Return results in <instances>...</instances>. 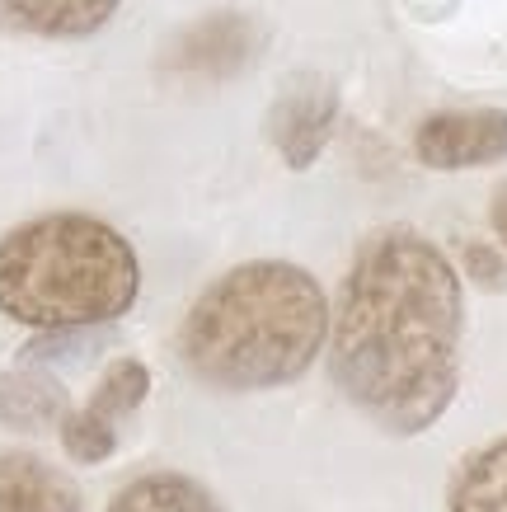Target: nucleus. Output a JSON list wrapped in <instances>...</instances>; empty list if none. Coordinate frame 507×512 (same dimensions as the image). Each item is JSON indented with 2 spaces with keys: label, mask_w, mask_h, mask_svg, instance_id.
<instances>
[{
  "label": "nucleus",
  "mask_w": 507,
  "mask_h": 512,
  "mask_svg": "<svg viewBox=\"0 0 507 512\" xmlns=\"http://www.w3.org/2000/svg\"><path fill=\"white\" fill-rule=\"evenodd\" d=\"M461 278L428 235H367L329 311V376L381 433L418 437L461 390Z\"/></svg>",
  "instance_id": "f257e3e1"
},
{
  "label": "nucleus",
  "mask_w": 507,
  "mask_h": 512,
  "mask_svg": "<svg viewBox=\"0 0 507 512\" xmlns=\"http://www.w3.org/2000/svg\"><path fill=\"white\" fill-rule=\"evenodd\" d=\"M329 339V301L306 268L287 259H254L193 301L179 353L212 390H277L310 372Z\"/></svg>",
  "instance_id": "f03ea898"
},
{
  "label": "nucleus",
  "mask_w": 507,
  "mask_h": 512,
  "mask_svg": "<svg viewBox=\"0 0 507 512\" xmlns=\"http://www.w3.org/2000/svg\"><path fill=\"white\" fill-rule=\"evenodd\" d=\"M137 287L132 245L80 212L24 221L0 240V315L29 329L108 325L137 301Z\"/></svg>",
  "instance_id": "7ed1b4c3"
},
{
  "label": "nucleus",
  "mask_w": 507,
  "mask_h": 512,
  "mask_svg": "<svg viewBox=\"0 0 507 512\" xmlns=\"http://www.w3.org/2000/svg\"><path fill=\"white\" fill-rule=\"evenodd\" d=\"M151 390V372L141 367L137 357H118L108 376L99 381L94 400L85 409H71L62 419V447L71 461L80 466H99L118 451V423L132 419Z\"/></svg>",
  "instance_id": "20e7f679"
},
{
  "label": "nucleus",
  "mask_w": 507,
  "mask_h": 512,
  "mask_svg": "<svg viewBox=\"0 0 507 512\" xmlns=\"http://www.w3.org/2000/svg\"><path fill=\"white\" fill-rule=\"evenodd\" d=\"M414 156L428 170H475L507 160L503 109H446L423 118L414 132Z\"/></svg>",
  "instance_id": "39448f33"
},
{
  "label": "nucleus",
  "mask_w": 507,
  "mask_h": 512,
  "mask_svg": "<svg viewBox=\"0 0 507 512\" xmlns=\"http://www.w3.org/2000/svg\"><path fill=\"white\" fill-rule=\"evenodd\" d=\"M338 118V90L324 76H292L268 113V137L292 170H310L329 146Z\"/></svg>",
  "instance_id": "423d86ee"
},
{
  "label": "nucleus",
  "mask_w": 507,
  "mask_h": 512,
  "mask_svg": "<svg viewBox=\"0 0 507 512\" xmlns=\"http://www.w3.org/2000/svg\"><path fill=\"white\" fill-rule=\"evenodd\" d=\"M259 57V24L249 15H207L193 29H184L165 52V71L198 80H226L240 76L249 62Z\"/></svg>",
  "instance_id": "0eeeda50"
},
{
  "label": "nucleus",
  "mask_w": 507,
  "mask_h": 512,
  "mask_svg": "<svg viewBox=\"0 0 507 512\" xmlns=\"http://www.w3.org/2000/svg\"><path fill=\"white\" fill-rule=\"evenodd\" d=\"M0 512H85L80 484L38 451H0Z\"/></svg>",
  "instance_id": "6e6552de"
},
{
  "label": "nucleus",
  "mask_w": 507,
  "mask_h": 512,
  "mask_svg": "<svg viewBox=\"0 0 507 512\" xmlns=\"http://www.w3.org/2000/svg\"><path fill=\"white\" fill-rule=\"evenodd\" d=\"M71 414L66 409V390L62 381H52L38 367H15V372L0 376V423L5 428H19V433H38V428H62V419Z\"/></svg>",
  "instance_id": "1a4fd4ad"
},
{
  "label": "nucleus",
  "mask_w": 507,
  "mask_h": 512,
  "mask_svg": "<svg viewBox=\"0 0 507 512\" xmlns=\"http://www.w3.org/2000/svg\"><path fill=\"white\" fill-rule=\"evenodd\" d=\"M446 512H507V437L484 442L451 470Z\"/></svg>",
  "instance_id": "9d476101"
},
{
  "label": "nucleus",
  "mask_w": 507,
  "mask_h": 512,
  "mask_svg": "<svg viewBox=\"0 0 507 512\" xmlns=\"http://www.w3.org/2000/svg\"><path fill=\"white\" fill-rule=\"evenodd\" d=\"M108 512H226L221 498L198 484L193 475H179V470H151L141 480L123 484Z\"/></svg>",
  "instance_id": "9b49d317"
},
{
  "label": "nucleus",
  "mask_w": 507,
  "mask_h": 512,
  "mask_svg": "<svg viewBox=\"0 0 507 512\" xmlns=\"http://www.w3.org/2000/svg\"><path fill=\"white\" fill-rule=\"evenodd\" d=\"M0 10L19 29L43 38H85L113 19L118 0H0Z\"/></svg>",
  "instance_id": "f8f14e48"
},
{
  "label": "nucleus",
  "mask_w": 507,
  "mask_h": 512,
  "mask_svg": "<svg viewBox=\"0 0 507 512\" xmlns=\"http://www.w3.org/2000/svg\"><path fill=\"white\" fill-rule=\"evenodd\" d=\"M465 268H470V278L479 282V287H489V292H503L507 287V264L493 254L489 245H465Z\"/></svg>",
  "instance_id": "ddd939ff"
},
{
  "label": "nucleus",
  "mask_w": 507,
  "mask_h": 512,
  "mask_svg": "<svg viewBox=\"0 0 507 512\" xmlns=\"http://www.w3.org/2000/svg\"><path fill=\"white\" fill-rule=\"evenodd\" d=\"M489 221H493V235H498V240H503V249H507V184H498V188H493Z\"/></svg>",
  "instance_id": "4468645a"
}]
</instances>
